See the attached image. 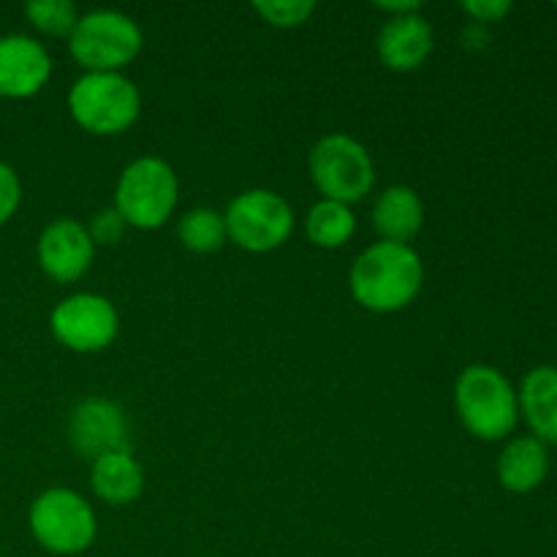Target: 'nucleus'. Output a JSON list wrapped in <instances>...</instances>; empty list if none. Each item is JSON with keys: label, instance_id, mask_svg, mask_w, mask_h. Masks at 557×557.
Listing matches in <instances>:
<instances>
[{"label": "nucleus", "instance_id": "9", "mask_svg": "<svg viewBox=\"0 0 557 557\" xmlns=\"http://www.w3.org/2000/svg\"><path fill=\"white\" fill-rule=\"evenodd\" d=\"M52 335L76 354H98L112 346L120 330L114 305L101 294H71L49 315Z\"/></svg>", "mask_w": 557, "mask_h": 557}, {"label": "nucleus", "instance_id": "21", "mask_svg": "<svg viewBox=\"0 0 557 557\" xmlns=\"http://www.w3.org/2000/svg\"><path fill=\"white\" fill-rule=\"evenodd\" d=\"M256 14L264 16L267 25L272 27H299L308 22V16L315 11L313 0H256L253 3Z\"/></svg>", "mask_w": 557, "mask_h": 557}, {"label": "nucleus", "instance_id": "26", "mask_svg": "<svg viewBox=\"0 0 557 557\" xmlns=\"http://www.w3.org/2000/svg\"><path fill=\"white\" fill-rule=\"evenodd\" d=\"M0 557H5V555H0Z\"/></svg>", "mask_w": 557, "mask_h": 557}, {"label": "nucleus", "instance_id": "17", "mask_svg": "<svg viewBox=\"0 0 557 557\" xmlns=\"http://www.w3.org/2000/svg\"><path fill=\"white\" fill-rule=\"evenodd\" d=\"M92 493L109 506H128L145 493V468L131 451H112L90 468Z\"/></svg>", "mask_w": 557, "mask_h": 557}, {"label": "nucleus", "instance_id": "11", "mask_svg": "<svg viewBox=\"0 0 557 557\" xmlns=\"http://www.w3.org/2000/svg\"><path fill=\"white\" fill-rule=\"evenodd\" d=\"M96 259V245H92L87 226H82L74 218H60L49 223L38 237V264L44 275L58 283H74L90 270Z\"/></svg>", "mask_w": 557, "mask_h": 557}, {"label": "nucleus", "instance_id": "8", "mask_svg": "<svg viewBox=\"0 0 557 557\" xmlns=\"http://www.w3.org/2000/svg\"><path fill=\"white\" fill-rule=\"evenodd\" d=\"M226 232L234 245L250 253H270L281 248L294 232V210L281 194L250 188L239 194L226 210Z\"/></svg>", "mask_w": 557, "mask_h": 557}, {"label": "nucleus", "instance_id": "15", "mask_svg": "<svg viewBox=\"0 0 557 557\" xmlns=\"http://www.w3.org/2000/svg\"><path fill=\"white\" fill-rule=\"evenodd\" d=\"M498 482L500 487L515 495H528L544 484L549 473V451L533 435L511 438L498 455Z\"/></svg>", "mask_w": 557, "mask_h": 557}, {"label": "nucleus", "instance_id": "6", "mask_svg": "<svg viewBox=\"0 0 557 557\" xmlns=\"http://www.w3.org/2000/svg\"><path fill=\"white\" fill-rule=\"evenodd\" d=\"M30 533L47 553L79 555L96 542L98 520L92 506L79 493L52 487L30 506Z\"/></svg>", "mask_w": 557, "mask_h": 557}, {"label": "nucleus", "instance_id": "5", "mask_svg": "<svg viewBox=\"0 0 557 557\" xmlns=\"http://www.w3.org/2000/svg\"><path fill=\"white\" fill-rule=\"evenodd\" d=\"M180 199L174 169L163 158H136L123 169L114 188V210L134 228H158L169 221Z\"/></svg>", "mask_w": 557, "mask_h": 557}, {"label": "nucleus", "instance_id": "24", "mask_svg": "<svg viewBox=\"0 0 557 557\" xmlns=\"http://www.w3.org/2000/svg\"><path fill=\"white\" fill-rule=\"evenodd\" d=\"M515 5L509 0H466L462 3V11L471 16L476 25H493V22H500L504 16L511 14Z\"/></svg>", "mask_w": 557, "mask_h": 557}, {"label": "nucleus", "instance_id": "18", "mask_svg": "<svg viewBox=\"0 0 557 557\" xmlns=\"http://www.w3.org/2000/svg\"><path fill=\"white\" fill-rule=\"evenodd\" d=\"M305 232H308V239L315 248L335 250L343 248L354 237V232H357V218H354L348 205L321 199L310 207L308 218H305Z\"/></svg>", "mask_w": 557, "mask_h": 557}, {"label": "nucleus", "instance_id": "16", "mask_svg": "<svg viewBox=\"0 0 557 557\" xmlns=\"http://www.w3.org/2000/svg\"><path fill=\"white\" fill-rule=\"evenodd\" d=\"M373 226L384 243L411 245L424 226V201L408 185H392L375 201Z\"/></svg>", "mask_w": 557, "mask_h": 557}, {"label": "nucleus", "instance_id": "4", "mask_svg": "<svg viewBox=\"0 0 557 557\" xmlns=\"http://www.w3.org/2000/svg\"><path fill=\"white\" fill-rule=\"evenodd\" d=\"M141 27L123 11L101 9L82 14L69 36L71 58L85 71L120 74L141 52Z\"/></svg>", "mask_w": 557, "mask_h": 557}, {"label": "nucleus", "instance_id": "10", "mask_svg": "<svg viewBox=\"0 0 557 557\" xmlns=\"http://www.w3.org/2000/svg\"><path fill=\"white\" fill-rule=\"evenodd\" d=\"M71 446L79 457L98 460L112 451H131L128 419L117 403L107 397H87L71 413Z\"/></svg>", "mask_w": 557, "mask_h": 557}, {"label": "nucleus", "instance_id": "3", "mask_svg": "<svg viewBox=\"0 0 557 557\" xmlns=\"http://www.w3.org/2000/svg\"><path fill=\"white\" fill-rule=\"evenodd\" d=\"M69 112L85 131L96 136L125 134L139 120V87L123 74L85 71L71 85Z\"/></svg>", "mask_w": 557, "mask_h": 557}, {"label": "nucleus", "instance_id": "19", "mask_svg": "<svg viewBox=\"0 0 557 557\" xmlns=\"http://www.w3.org/2000/svg\"><path fill=\"white\" fill-rule=\"evenodd\" d=\"M177 234L190 253H215L228 239L226 218L210 207H196L180 218Z\"/></svg>", "mask_w": 557, "mask_h": 557}, {"label": "nucleus", "instance_id": "20", "mask_svg": "<svg viewBox=\"0 0 557 557\" xmlns=\"http://www.w3.org/2000/svg\"><path fill=\"white\" fill-rule=\"evenodd\" d=\"M25 14L30 25L47 36H71L79 22V9L71 0H33L25 5Z\"/></svg>", "mask_w": 557, "mask_h": 557}, {"label": "nucleus", "instance_id": "7", "mask_svg": "<svg viewBox=\"0 0 557 557\" xmlns=\"http://www.w3.org/2000/svg\"><path fill=\"white\" fill-rule=\"evenodd\" d=\"M310 177L324 199L351 207L373 190L375 166L354 136L326 134L310 150Z\"/></svg>", "mask_w": 557, "mask_h": 557}, {"label": "nucleus", "instance_id": "2", "mask_svg": "<svg viewBox=\"0 0 557 557\" xmlns=\"http://www.w3.org/2000/svg\"><path fill=\"white\" fill-rule=\"evenodd\" d=\"M455 406L460 422L479 441H504L520 419L515 384L493 364H471L457 375Z\"/></svg>", "mask_w": 557, "mask_h": 557}, {"label": "nucleus", "instance_id": "1", "mask_svg": "<svg viewBox=\"0 0 557 557\" xmlns=\"http://www.w3.org/2000/svg\"><path fill=\"white\" fill-rule=\"evenodd\" d=\"M424 264L411 245L375 243L351 267V294L364 310L397 313L422 292Z\"/></svg>", "mask_w": 557, "mask_h": 557}, {"label": "nucleus", "instance_id": "14", "mask_svg": "<svg viewBox=\"0 0 557 557\" xmlns=\"http://www.w3.org/2000/svg\"><path fill=\"white\" fill-rule=\"evenodd\" d=\"M520 413L525 417L533 438L542 444L557 446V368L555 364H539L522 379Z\"/></svg>", "mask_w": 557, "mask_h": 557}, {"label": "nucleus", "instance_id": "23", "mask_svg": "<svg viewBox=\"0 0 557 557\" xmlns=\"http://www.w3.org/2000/svg\"><path fill=\"white\" fill-rule=\"evenodd\" d=\"M20 201H22L20 177H16V172L9 166V163L0 161V226L14 218V212L20 210Z\"/></svg>", "mask_w": 557, "mask_h": 557}, {"label": "nucleus", "instance_id": "12", "mask_svg": "<svg viewBox=\"0 0 557 557\" xmlns=\"http://www.w3.org/2000/svg\"><path fill=\"white\" fill-rule=\"evenodd\" d=\"M52 76V58L30 36L0 38V98H30Z\"/></svg>", "mask_w": 557, "mask_h": 557}, {"label": "nucleus", "instance_id": "22", "mask_svg": "<svg viewBox=\"0 0 557 557\" xmlns=\"http://www.w3.org/2000/svg\"><path fill=\"white\" fill-rule=\"evenodd\" d=\"M125 228H128V223L123 221V215L114 207H109V210H98L92 215L87 234H90L92 245H117L123 239Z\"/></svg>", "mask_w": 557, "mask_h": 557}, {"label": "nucleus", "instance_id": "25", "mask_svg": "<svg viewBox=\"0 0 557 557\" xmlns=\"http://www.w3.org/2000/svg\"><path fill=\"white\" fill-rule=\"evenodd\" d=\"M375 9L386 11L392 20V16L417 14V11H422V3H419V0H379V3H375Z\"/></svg>", "mask_w": 557, "mask_h": 557}, {"label": "nucleus", "instance_id": "13", "mask_svg": "<svg viewBox=\"0 0 557 557\" xmlns=\"http://www.w3.org/2000/svg\"><path fill=\"white\" fill-rule=\"evenodd\" d=\"M433 52V27L422 11L392 16L379 33V58L392 71H417Z\"/></svg>", "mask_w": 557, "mask_h": 557}]
</instances>
